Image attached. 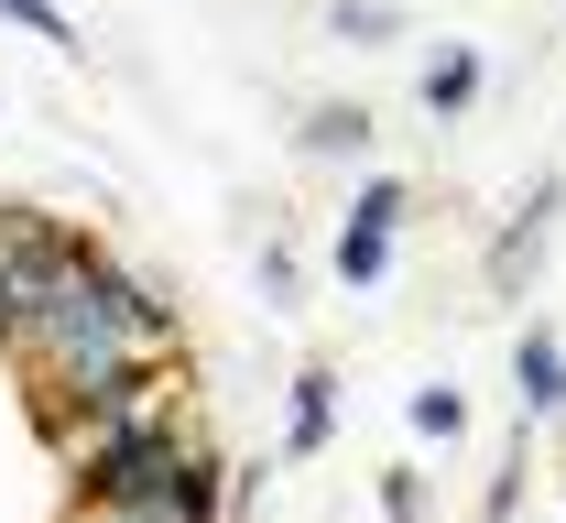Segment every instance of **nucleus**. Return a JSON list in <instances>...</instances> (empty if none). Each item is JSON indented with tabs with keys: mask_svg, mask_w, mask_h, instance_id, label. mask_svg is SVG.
Returning <instances> with one entry per match:
<instances>
[{
	"mask_svg": "<svg viewBox=\"0 0 566 523\" xmlns=\"http://www.w3.org/2000/svg\"><path fill=\"white\" fill-rule=\"evenodd\" d=\"M403 208H415V186H403V175H370V186L349 197V229H338V284L370 295V284L392 273V229H403Z\"/></svg>",
	"mask_w": 566,
	"mask_h": 523,
	"instance_id": "2",
	"label": "nucleus"
},
{
	"mask_svg": "<svg viewBox=\"0 0 566 523\" xmlns=\"http://www.w3.org/2000/svg\"><path fill=\"white\" fill-rule=\"evenodd\" d=\"M327 33H338V44H392V33H403V11H381V0H338V11H327Z\"/></svg>",
	"mask_w": 566,
	"mask_h": 523,
	"instance_id": "8",
	"label": "nucleus"
},
{
	"mask_svg": "<svg viewBox=\"0 0 566 523\" xmlns=\"http://www.w3.org/2000/svg\"><path fill=\"white\" fill-rule=\"evenodd\" d=\"M76 523H186L175 502H76Z\"/></svg>",
	"mask_w": 566,
	"mask_h": 523,
	"instance_id": "12",
	"label": "nucleus"
},
{
	"mask_svg": "<svg viewBox=\"0 0 566 523\" xmlns=\"http://www.w3.org/2000/svg\"><path fill=\"white\" fill-rule=\"evenodd\" d=\"M0 22H22V33H44V44H76L66 0H0Z\"/></svg>",
	"mask_w": 566,
	"mask_h": 523,
	"instance_id": "10",
	"label": "nucleus"
},
{
	"mask_svg": "<svg viewBox=\"0 0 566 523\" xmlns=\"http://www.w3.org/2000/svg\"><path fill=\"white\" fill-rule=\"evenodd\" d=\"M327 437H338V381L294 372V393H283V458H316Z\"/></svg>",
	"mask_w": 566,
	"mask_h": 523,
	"instance_id": "5",
	"label": "nucleus"
},
{
	"mask_svg": "<svg viewBox=\"0 0 566 523\" xmlns=\"http://www.w3.org/2000/svg\"><path fill=\"white\" fill-rule=\"evenodd\" d=\"M512 393H523L534 426L566 415V349H556V327H523V338H512Z\"/></svg>",
	"mask_w": 566,
	"mask_h": 523,
	"instance_id": "4",
	"label": "nucleus"
},
{
	"mask_svg": "<svg viewBox=\"0 0 566 523\" xmlns=\"http://www.w3.org/2000/svg\"><path fill=\"white\" fill-rule=\"evenodd\" d=\"M480 87H491L480 44H436V55H424V76H415L424 121H469V109H480Z\"/></svg>",
	"mask_w": 566,
	"mask_h": 523,
	"instance_id": "3",
	"label": "nucleus"
},
{
	"mask_svg": "<svg viewBox=\"0 0 566 523\" xmlns=\"http://www.w3.org/2000/svg\"><path fill=\"white\" fill-rule=\"evenodd\" d=\"M403 415H415V437H469V393H458V381H415Z\"/></svg>",
	"mask_w": 566,
	"mask_h": 523,
	"instance_id": "7",
	"label": "nucleus"
},
{
	"mask_svg": "<svg viewBox=\"0 0 566 523\" xmlns=\"http://www.w3.org/2000/svg\"><path fill=\"white\" fill-rule=\"evenodd\" d=\"M523 469H534V437H512L491 469V502H480V523H512V502H523Z\"/></svg>",
	"mask_w": 566,
	"mask_h": 523,
	"instance_id": "9",
	"label": "nucleus"
},
{
	"mask_svg": "<svg viewBox=\"0 0 566 523\" xmlns=\"http://www.w3.org/2000/svg\"><path fill=\"white\" fill-rule=\"evenodd\" d=\"M381 513H392V523H424V480H415V469H381Z\"/></svg>",
	"mask_w": 566,
	"mask_h": 523,
	"instance_id": "13",
	"label": "nucleus"
},
{
	"mask_svg": "<svg viewBox=\"0 0 566 523\" xmlns=\"http://www.w3.org/2000/svg\"><path fill=\"white\" fill-rule=\"evenodd\" d=\"M33 240H44V208H22V197H0V273H11V262H22Z\"/></svg>",
	"mask_w": 566,
	"mask_h": 523,
	"instance_id": "11",
	"label": "nucleus"
},
{
	"mask_svg": "<svg viewBox=\"0 0 566 523\" xmlns=\"http://www.w3.org/2000/svg\"><path fill=\"white\" fill-rule=\"evenodd\" d=\"M11 327H22V316H11V295H0V349H11Z\"/></svg>",
	"mask_w": 566,
	"mask_h": 523,
	"instance_id": "15",
	"label": "nucleus"
},
{
	"mask_svg": "<svg viewBox=\"0 0 566 523\" xmlns=\"http://www.w3.org/2000/svg\"><path fill=\"white\" fill-rule=\"evenodd\" d=\"M294 143L316 153V164H338V153H370V109H359V98H327V109H305V121H294Z\"/></svg>",
	"mask_w": 566,
	"mask_h": 523,
	"instance_id": "6",
	"label": "nucleus"
},
{
	"mask_svg": "<svg viewBox=\"0 0 566 523\" xmlns=\"http://www.w3.org/2000/svg\"><path fill=\"white\" fill-rule=\"evenodd\" d=\"M556 219H566V175H545V186H534V197H523V208L491 229V251H480V295H501V305H523V295H534Z\"/></svg>",
	"mask_w": 566,
	"mask_h": 523,
	"instance_id": "1",
	"label": "nucleus"
},
{
	"mask_svg": "<svg viewBox=\"0 0 566 523\" xmlns=\"http://www.w3.org/2000/svg\"><path fill=\"white\" fill-rule=\"evenodd\" d=\"M294 284H305V273H294V251H283V240H262V295L294 305Z\"/></svg>",
	"mask_w": 566,
	"mask_h": 523,
	"instance_id": "14",
	"label": "nucleus"
}]
</instances>
